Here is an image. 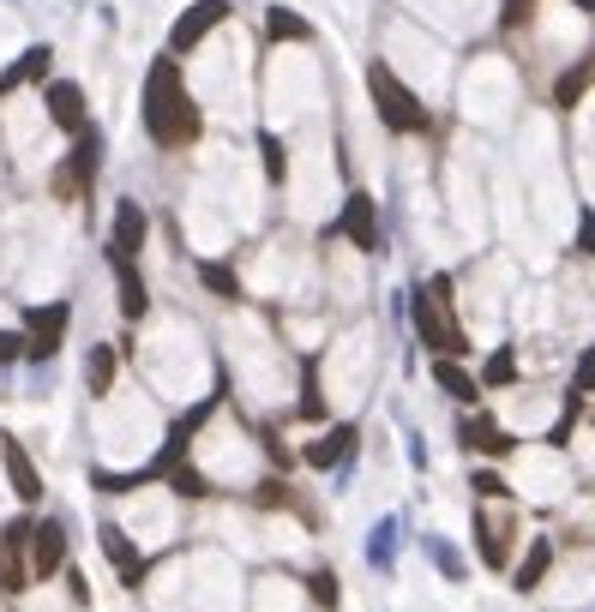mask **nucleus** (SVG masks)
Wrapping results in <instances>:
<instances>
[{
  "instance_id": "f257e3e1",
  "label": "nucleus",
  "mask_w": 595,
  "mask_h": 612,
  "mask_svg": "<svg viewBox=\"0 0 595 612\" xmlns=\"http://www.w3.org/2000/svg\"><path fill=\"white\" fill-rule=\"evenodd\" d=\"M145 133H150V145H162V150H181L199 138V109L181 84L175 55H162L157 67L145 72Z\"/></svg>"
},
{
  "instance_id": "f03ea898",
  "label": "nucleus",
  "mask_w": 595,
  "mask_h": 612,
  "mask_svg": "<svg viewBox=\"0 0 595 612\" xmlns=\"http://www.w3.org/2000/svg\"><path fill=\"white\" fill-rule=\"evenodd\" d=\"M367 91H373V109H379V121H385L391 133H427V126H434L427 102L415 97L409 84L385 67V60H373V67H367Z\"/></svg>"
},
{
  "instance_id": "7ed1b4c3",
  "label": "nucleus",
  "mask_w": 595,
  "mask_h": 612,
  "mask_svg": "<svg viewBox=\"0 0 595 612\" xmlns=\"http://www.w3.org/2000/svg\"><path fill=\"white\" fill-rule=\"evenodd\" d=\"M403 313L415 318V330H422V342H427L434 354H463V349H470L463 325H446L451 306L434 301V288H409V295H403Z\"/></svg>"
},
{
  "instance_id": "20e7f679",
  "label": "nucleus",
  "mask_w": 595,
  "mask_h": 612,
  "mask_svg": "<svg viewBox=\"0 0 595 612\" xmlns=\"http://www.w3.org/2000/svg\"><path fill=\"white\" fill-rule=\"evenodd\" d=\"M67 325H72V301L31 306V313H24V354H31V361H55L60 342H67Z\"/></svg>"
},
{
  "instance_id": "39448f33",
  "label": "nucleus",
  "mask_w": 595,
  "mask_h": 612,
  "mask_svg": "<svg viewBox=\"0 0 595 612\" xmlns=\"http://www.w3.org/2000/svg\"><path fill=\"white\" fill-rule=\"evenodd\" d=\"M337 235L349 240L356 252H385V235H379V204L367 193L344 199V216H337Z\"/></svg>"
},
{
  "instance_id": "423d86ee",
  "label": "nucleus",
  "mask_w": 595,
  "mask_h": 612,
  "mask_svg": "<svg viewBox=\"0 0 595 612\" xmlns=\"http://www.w3.org/2000/svg\"><path fill=\"white\" fill-rule=\"evenodd\" d=\"M24 546H31V577L48 582L60 565H67V522H60V517H43L31 534H24Z\"/></svg>"
},
{
  "instance_id": "0eeeda50",
  "label": "nucleus",
  "mask_w": 595,
  "mask_h": 612,
  "mask_svg": "<svg viewBox=\"0 0 595 612\" xmlns=\"http://www.w3.org/2000/svg\"><path fill=\"white\" fill-rule=\"evenodd\" d=\"M361 451V432L349 427V420H337L332 432H325V439H313L307 451H301V463L307 468H319V475H344L349 468V456Z\"/></svg>"
},
{
  "instance_id": "6e6552de",
  "label": "nucleus",
  "mask_w": 595,
  "mask_h": 612,
  "mask_svg": "<svg viewBox=\"0 0 595 612\" xmlns=\"http://www.w3.org/2000/svg\"><path fill=\"white\" fill-rule=\"evenodd\" d=\"M97 162H103V138L97 133H79V145H72V162L55 174V193L60 199H85L97 181Z\"/></svg>"
},
{
  "instance_id": "1a4fd4ad",
  "label": "nucleus",
  "mask_w": 595,
  "mask_h": 612,
  "mask_svg": "<svg viewBox=\"0 0 595 612\" xmlns=\"http://www.w3.org/2000/svg\"><path fill=\"white\" fill-rule=\"evenodd\" d=\"M145 235H150V216L138 211V199H121L115 228H109V259H138V252H145Z\"/></svg>"
},
{
  "instance_id": "9d476101",
  "label": "nucleus",
  "mask_w": 595,
  "mask_h": 612,
  "mask_svg": "<svg viewBox=\"0 0 595 612\" xmlns=\"http://www.w3.org/2000/svg\"><path fill=\"white\" fill-rule=\"evenodd\" d=\"M223 19H229V0H199V7L181 12V24L169 31V55H187V48H199V36L217 31Z\"/></svg>"
},
{
  "instance_id": "9b49d317",
  "label": "nucleus",
  "mask_w": 595,
  "mask_h": 612,
  "mask_svg": "<svg viewBox=\"0 0 595 612\" xmlns=\"http://www.w3.org/2000/svg\"><path fill=\"white\" fill-rule=\"evenodd\" d=\"M0 463H7V480H12V492H19L24 505L43 499V475H36L31 451H24V444L12 439V432H0Z\"/></svg>"
},
{
  "instance_id": "f8f14e48",
  "label": "nucleus",
  "mask_w": 595,
  "mask_h": 612,
  "mask_svg": "<svg viewBox=\"0 0 595 612\" xmlns=\"http://www.w3.org/2000/svg\"><path fill=\"white\" fill-rule=\"evenodd\" d=\"M97 534H103V553H109V565L121 570V582H126V589H138V582H145V553H138V546L126 541L121 522H103Z\"/></svg>"
},
{
  "instance_id": "ddd939ff",
  "label": "nucleus",
  "mask_w": 595,
  "mask_h": 612,
  "mask_svg": "<svg viewBox=\"0 0 595 612\" xmlns=\"http://www.w3.org/2000/svg\"><path fill=\"white\" fill-rule=\"evenodd\" d=\"M548 570H553V541H548V534H536V541H529V553H524V565L512 570V589L517 594H536L541 582H548Z\"/></svg>"
},
{
  "instance_id": "4468645a",
  "label": "nucleus",
  "mask_w": 595,
  "mask_h": 612,
  "mask_svg": "<svg viewBox=\"0 0 595 612\" xmlns=\"http://www.w3.org/2000/svg\"><path fill=\"white\" fill-rule=\"evenodd\" d=\"M397 541H403V517H379L373 529H367V565H373L379 577L397 565Z\"/></svg>"
},
{
  "instance_id": "2eb2a0df",
  "label": "nucleus",
  "mask_w": 595,
  "mask_h": 612,
  "mask_svg": "<svg viewBox=\"0 0 595 612\" xmlns=\"http://www.w3.org/2000/svg\"><path fill=\"white\" fill-rule=\"evenodd\" d=\"M48 121L60 126V133H85V91L79 84H48Z\"/></svg>"
},
{
  "instance_id": "dca6fc26",
  "label": "nucleus",
  "mask_w": 595,
  "mask_h": 612,
  "mask_svg": "<svg viewBox=\"0 0 595 612\" xmlns=\"http://www.w3.org/2000/svg\"><path fill=\"white\" fill-rule=\"evenodd\" d=\"M458 439L470 444V451H481V456H505V451H512V432H505L493 415H470Z\"/></svg>"
},
{
  "instance_id": "f3484780",
  "label": "nucleus",
  "mask_w": 595,
  "mask_h": 612,
  "mask_svg": "<svg viewBox=\"0 0 595 612\" xmlns=\"http://www.w3.org/2000/svg\"><path fill=\"white\" fill-rule=\"evenodd\" d=\"M434 385L446 390L451 403H463V408H475V403H481V378H470L458 361H451V354H439V361H434Z\"/></svg>"
},
{
  "instance_id": "a211bd4d",
  "label": "nucleus",
  "mask_w": 595,
  "mask_h": 612,
  "mask_svg": "<svg viewBox=\"0 0 595 612\" xmlns=\"http://www.w3.org/2000/svg\"><path fill=\"white\" fill-rule=\"evenodd\" d=\"M115 373H121L115 342H91V354H85V385H91V397H109V390H115Z\"/></svg>"
},
{
  "instance_id": "6ab92c4d",
  "label": "nucleus",
  "mask_w": 595,
  "mask_h": 612,
  "mask_svg": "<svg viewBox=\"0 0 595 612\" xmlns=\"http://www.w3.org/2000/svg\"><path fill=\"white\" fill-rule=\"evenodd\" d=\"M590 84H595V48H590L584 60H577V67H565L560 79H553V102H560V109H577Z\"/></svg>"
},
{
  "instance_id": "aec40b11",
  "label": "nucleus",
  "mask_w": 595,
  "mask_h": 612,
  "mask_svg": "<svg viewBox=\"0 0 595 612\" xmlns=\"http://www.w3.org/2000/svg\"><path fill=\"white\" fill-rule=\"evenodd\" d=\"M422 546H427V558H434V570L446 582H470V558L458 553V546L446 541V534H422Z\"/></svg>"
},
{
  "instance_id": "412c9836",
  "label": "nucleus",
  "mask_w": 595,
  "mask_h": 612,
  "mask_svg": "<svg viewBox=\"0 0 595 612\" xmlns=\"http://www.w3.org/2000/svg\"><path fill=\"white\" fill-rule=\"evenodd\" d=\"M109 264H115V283H121V313H126V318H145V306H150L145 276L133 271V259H109Z\"/></svg>"
},
{
  "instance_id": "4be33fe9",
  "label": "nucleus",
  "mask_w": 595,
  "mask_h": 612,
  "mask_svg": "<svg viewBox=\"0 0 595 612\" xmlns=\"http://www.w3.org/2000/svg\"><path fill=\"white\" fill-rule=\"evenodd\" d=\"M475 553H481V565H487V570H505V558H512V546H505L499 529H493L487 510H475Z\"/></svg>"
},
{
  "instance_id": "5701e85b",
  "label": "nucleus",
  "mask_w": 595,
  "mask_h": 612,
  "mask_svg": "<svg viewBox=\"0 0 595 612\" xmlns=\"http://www.w3.org/2000/svg\"><path fill=\"white\" fill-rule=\"evenodd\" d=\"M43 72H48V48H24V60H12V67L0 72V97L31 84V79H43Z\"/></svg>"
},
{
  "instance_id": "b1692460",
  "label": "nucleus",
  "mask_w": 595,
  "mask_h": 612,
  "mask_svg": "<svg viewBox=\"0 0 595 612\" xmlns=\"http://www.w3.org/2000/svg\"><path fill=\"white\" fill-rule=\"evenodd\" d=\"M199 283H205L217 301H240V276L223 259H205V264H199Z\"/></svg>"
},
{
  "instance_id": "393cba45",
  "label": "nucleus",
  "mask_w": 595,
  "mask_h": 612,
  "mask_svg": "<svg viewBox=\"0 0 595 612\" xmlns=\"http://www.w3.org/2000/svg\"><path fill=\"white\" fill-rule=\"evenodd\" d=\"M512 385H517V354L512 349L487 354V366H481V390H512Z\"/></svg>"
},
{
  "instance_id": "a878e982",
  "label": "nucleus",
  "mask_w": 595,
  "mask_h": 612,
  "mask_svg": "<svg viewBox=\"0 0 595 612\" xmlns=\"http://www.w3.org/2000/svg\"><path fill=\"white\" fill-rule=\"evenodd\" d=\"M572 397H595V342L577 354V366H572Z\"/></svg>"
},
{
  "instance_id": "bb28decb",
  "label": "nucleus",
  "mask_w": 595,
  "mask_h": 612,
  "mask_svg": "<svg viewBox=\"0 0 595 612\" xmlns=\"http://www.w3.org/2000/svg\"><path fill=\"white\" fill-rule=\"evenodd\" d=\"M271 36H295V43H307V36H313V24H307V19H295V12H283V7H277V12H271Z\"/></svg>"
},
{
  "instance_id": "cd10ccee",
  "label": "nucleus",
  "mask_w": 595,
  "mask_h": 612,
  "mask_svg": "<svg viewBox=\"0 0 595 612\" xmlns=\"http://www.w3.org/2000/svg\"><path fill=\"white\" fill-rule=\"evenodd\" d=\"M470 487H475V499H481V505H487V499H505V475H499V468H475Z\"/></svg>"
},
{
  "instance_id": "c85d7f7f",
  "label": "nucleus",
  "mask_w": 595,
  "mask_h": 612,
  "mask_svg": "<svg viewBox=\"0 0 595 612\" xmlns=\"http://www.w3.org/2000/svg\"><path fill=\"white\" fill-rule=\"evenodd\" d=\"M19 361H24V330L0 325V366H19Z\"/></svg>"
},
{
  "instance_id": "c756f323",
  "label": "nucleus",
  "mask_w": 595,
  "mask_h": 612,
  "mask_svg": "<svg viewBox=\"0 0 595 612\" xmlns=\"http://www.w3.org/2000/svg\"><path fill=\"white\" fill-rule=\"evenodd\" d=\"M313 601H319V607H337V577H332V570H313Z\"/></svg>"
},
{
  "instance_id": "7c9ffc66",
  "label": "nucleus",
  "mask_w": 595,
  "mask_h": 612,
  "mask_svg": "<svg viewBox=\"0 0 595 612\" xmlns=\"http://www.w3.org/2000/svg\"><path fill=\"white\" fill-rule=\"evenodd\" d=\"M577 252H584V259H595V211L584 216V228H577Z\"/></svg>"
},
{
  "instance_id": "2f4dec72",
  "label": "nucleus",
  "mask_w": 595,
  "mask_h": 612,
  "mask_svg": "<svg viewBox=\"0 0 595 612\" xmlns=\"http://www.w3.org/2000/svg\"><path fill=\"white\" fill-rule=\"evenodd\" d=\"M403 439H409V463H415V468H427V444H422V432H403Z\"/></svg>"
},
{
  "instance_id": "473e14b6",
  "label": "nucleus",
  "mask_w": 595,
  "mask_h": 612,
  "mask_svg": "<svg viewBox=\"0 0 595 612\" xmlns=\"http://www.w3.org/2000/svg\"><path fill=\"white\" fill-rule=\"evenodd\" d=\"M517 19H529V0H505V12H499V24H517Z\"/></svg>"
},
{
  "instance_id": "72a5a7b5",
  "label": "nucleus",
  "mask_w": 595,
  "mask_h": 612,
  "mask_svg": "<svg viewBox=\"0 0 595 612\" xmlns=\"http://www.w3.org/2000/svg\"><path fill=\"white\" fill-rule=\"evenodd\" d=\"M572 7H577V12H595V0H572Z\"/></svg>"
}]
</instances>
